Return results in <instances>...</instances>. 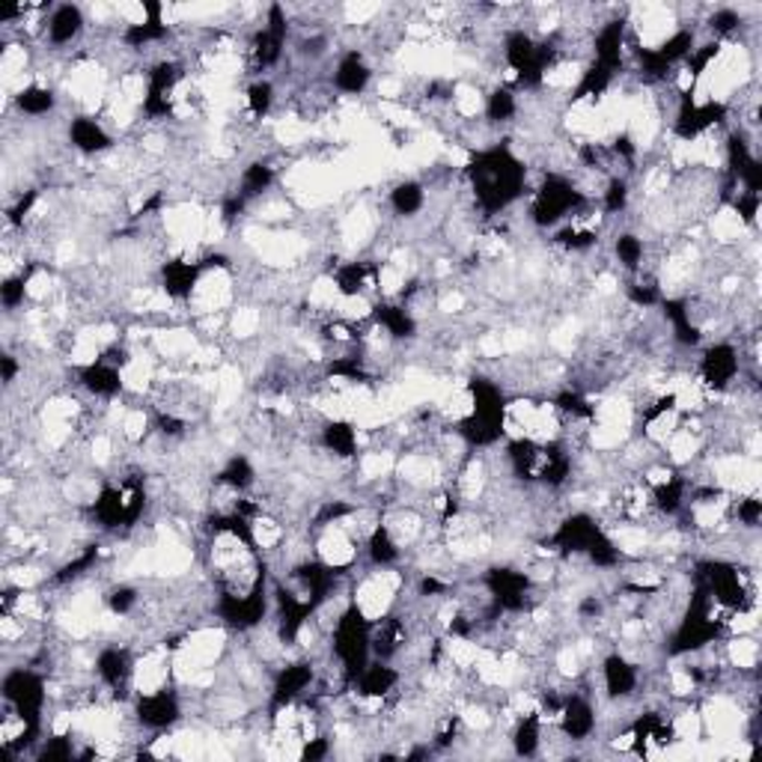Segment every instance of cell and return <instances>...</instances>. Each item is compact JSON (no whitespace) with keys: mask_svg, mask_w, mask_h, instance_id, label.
I'll return each mask as SVG.
<instances>
[{"mask_svg":"<svg viewBox=\"0 0 762 762\" xmlns=\"http://www.w3.org/2000/svg\"><path fill=\"white\" fill-rule=\"evenodd\" d=\"M66 137L72 150L81 155H105L114 150V134L107 132V125L93 114H78L69 120Z\"/></svg>","mask_w":762,"mask_h":762,"instance_id":"cell-1","label":"cell"},{"mask_svg":"<svg viewBox=\"0 0 762 762\" xmlns=\"http://www.w3.org/2000/svg\"><path fill=\"white\" fill-rule=\"evenodd\" d=\"M86 33V16L75 3H63L45 16V45L48 51H60V48L72 45Z\"/></svg>","mask_w":762,"mask_h":762,"instance_id":"cell-2","label":"cell"},{"mask_svg":"<svg viewBox=\"0 0 762 762\" xmlns=\"http://www.w3.org/2000/svg\"><path fill=\"white\" fill-rule=\"evenodd\" d=\"M372 78H375V69L367 60V54L358 51V48H349L343 58L337 60V66H333L331 86L343 95H363L370 90Z\"/></svg>","mask_w":762,"mask_h":762,"instance_id":"cell-3","label":"cell"},{"mask_svg":"<svg viewBox=\"0 0 762 762\" xmlns=\"http://www.w3.org/2000/svg\"><path fill=\"white\" fill-rule=\"evenodd\" d=\"M7 102L19 107L21 114L30 116V120H42V116L54 114V107H58V93H54V86L51 84L30 81L28 86H21L19 93L7 95Z\"/></svg>","mask_w":762,"mask_h":762,"instance_id":"cell-4","label":"cell"},{"mask_svg":"<svg viewBox=\"0 0 762 762\" xmlns=\"http://www.w3.org/2000/svg\"><path fill=\"white\" fill-rule=\"evenodd\" d=\"M429 190L423 182L418 179H402L397 182L391 190H388V206H391L400 218H418L420 212L426 209Z\"/></svg>","mask_w":762,"mask_h":762,"instance_id":"cell-5","label":"cell"}]
</instances>
